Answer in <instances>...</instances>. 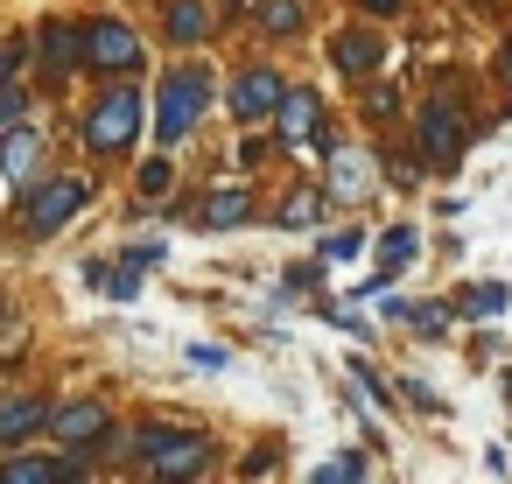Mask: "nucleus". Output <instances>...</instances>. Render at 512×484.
<instances>
[{"label":"nucleus","mask_w":512,"mask_h":484,"mask_svg":"<svg viewBox=\"0 0 512 484\" xmlns=\"http://www.w3.org/2000/svg\"><path fill=\"white\" fill-rule=\"evenodd\" d=\"M204 106H211V71L204 64H176L169 78H162V92H155V134H162V148L169 141H183L197 120H204Z\"/></svg>","instance_id":"1"},{"label":"nucleus","mask_w":512,"mask_h":484,"mask_svg":"<svg viewBox=\"0 0 512 484\" xmlns=\"http://www.w3.org/2000/svg\"><path fill=\"white\" fill-rule=\"evenodd\" d=\"M141 113H148V99H141L127 78H120L113 92H99L92 113H85V141H92V155H127L134 134H141Z\"/></svg>","instance_id":"2"},{"label":"nucleus","mask_w":512,"mask_h":484,"mask_svg":"<svg viewBox=\"0 0 512 484\" xmlns=\"http://www.w3.org/2000/svg\"><path fill=\"white\" fill-rule=\"evenodd\" d=\"M127 449H134V456H148V470H155V477H197V470H211V463H218V449H211L204 435H176V428H141Z\"/></svg>","instance_id":"3"},{"label":"nucleus","mask_w":512,"mask_h":484,"mask_svg":"<svg viewBox=\"0 0 512 484\" xmlns=\"http://www.w3.org/2000/svg\"><path fill=\"white\" fill-rule=\"evenodd\" d=\"M85 50H92V71H113V78H134V71H141V36H134L120 15L92 22V29H85Z\"/></svg>","instance_id":"4"},{"label":"nucleus","mask_w":512,"mask_h":484,"mask_svg":"<svg viewBox=\"0 0 512 484\" xmlns=\"http://www.w3.org/2000/svg\"><path fill=\"white\" fill-rule=\"evenodd\" d=\"M281 99H288V85H281L274 64H246L239 85H232V113H239L246 127H260L267 113H281Z\"/></svg>","instance_id":"5"},{"label":"nucleus","mask_w":512,"mask_h":484,"mask_svg":"<svg viewBox=\"0 0 512 484\" xmlns=\"http://www.w3.org/2000/svg\"><path fill=\"white\" fill-rule=\"evenodd\" d=\"M50 435H57V449H92L99 435H113L106 400H71V407H57V414H50Z\"/></svg>","instance_id":"6"},{"label":"nucleus","mask_w":512,"mask_h":484,"mask_svg":"<svg viewBox=\"0 0 512 484\" xmlns=\"http://www.w3.org/2000/svg\"><path fill=\"white\" fill-rule=\"evenodd\" d=\"M85 470V449H64V456H8L0 463V484H64Z\"/></svg>","instance_id":"7"},{"label":"nucleus","mask_w":512,"mask_h":484,"mask_svg":"<svg viewBox=\"0 0 512 484\" xmlns=\"http://www.w3.org/2000/svg\"><path fill=\"white\" fill-rule=\"evenodd\" d=\"M78 204H85V183H78V176H57L50 190H36V197H29V211H22V218H29V232H57Z\"/></svg>","instance_id":"8"},{"label":"nucleus","mask_w":512,"mask_h":484,"mask_svg":"<svg viewBox=\"0 0 512 484\" xmlns=\"http://www.w3.org/2000/svg\"><path fill=\"white\" fill-rule=\"evenodd\" d=\"M323 162H330V183H323L330 197H344V204H358V197L372 190V169H379L372 155H358V148H344V141H337V148H330Z\"/></svg>","instance_id":"9"},{"label":"nucleus","mask_w":512,"mask_h":484,"mask_svg":"<svg viewBox=\"0 0 512 484\" xmlns=\"http://www.w3.org/2000/svg\"><path fill=\"white\" fill-rule=\"evenodd\" d=\"M456 148H463V127H456V106H442V99H428V106H421V155H428V162H456Z\"/></svg>","instance_id":"10"},{"label":"nucleus","mask_w":512,"mask_h":484,"mask_svg":"<svg viewBox=\"0 0 512 484\" xmlns=\"http://www.w3.org/2000/svg\"><path fill=\"white\" fill-rule=\"evenodd\" d=\"M36 162H43V134L36 127H8V134H0V176H8V183H29Z\"/></svg>","instance_id":"11"},{"label":"nucleus","mask_w":512,"mask_h":484,"mask_svg":"<svg viewBox=\"0 0 512 484\" xmlns=\"http://www.w3.org/2000/svg\"><path fill=\"white\" fill-rule=\"evenodd\" d=\"M316 120H323V99L316 92H288L281 113H274V134L281 141H316Z\"/></svg>","instance_id":"12"},{"label":"nucleus","mask_w":512,"mask_h":484,"mask_svg":"<svg viewBox=\"0 0 512 484\" xmlns=\"http://www.w3.org/2000/svg\"><path fill=\"white\" fill-rule=\"evenodd\" d=\"M50 400H36V393H22V400H0V442H22V435H36V428H50Z\"/></svg>","instance_id":"13"},{"label":"nucleus","mask_w":512,"mask_h":484,"mask_svg":"<svg viewBox=\"0 0 512 484\" xmlns=\"http://www.w3.org/2000/svg\"><path fill=\"white\" fill-rule=\"evenodd\" d=\"M407 260H414V232H407V225H393V232L379 239V274H372V281H365L358 295H386V281H393V274H400Z\"/></svg>","instance_id":"14"},{"label":"nucleus","mask_w":512,"mask_h":484,"mask_svg":"<svg viewBox=\"0 0 512 484\" xmlns=\"http://www.w3.org/2000/svg\"><path fill=\"white\" fill-rule=\"evenodd\" d=\"M43 57H50L57 71H85V64H92L85 36H78V29H64V22H43Z\"/></svg>","instance_id":"15"},{"label":"nucleus","mask_w":512,"mask_h":484,"mask_svg":"<svg viewBox=\"0 0 512 484\" xmlns=\"http://www.w3.org/2000/svg\"><path fill=\"white\" fill-rule=\"evenodd\" d=\"M330 50H337V71H344V78H372V71L386 64V50H379V36H337Z\"/></svg>","instance_id":"16"},{"label":"nucleus","mask_w":512,"mask_h":484,"mask_svg":"<svg viewBox=\"0 0 512 484\" xmlns=\"http://www.w3.org/2000/svg\"><path fill=\"white\" fill-rule=\"evenodd\" d=\"M169 36L176 43H204L211 36V8H204V0H176V8H169Z\"/></svg>","instance_id":"17"},{"label":"nucleus","mask_w":512,"mask_h":484,"mask_svg":"<svg viewBox=\"0 0 512 484\" xmlns=\"http://www.w3.org/2000/svg\"><path fill=\"white\" fill-rule=\"evenodd\" d=\"M246 218H253V197H246V190H225V197L204 204V225H211V232H232V225H246Z\"/></svg>","instance_id":"18"},{"label":"nucleus","mask_w":512,"mask_h":484,"mask_svg":"<svg viewBox=\"0 0 512 484\" xmlns=\"http://www.w3.org/2000/svg\"><path fill=\"white\" fill-rule=\"evenodd\" d=\"M323 204H330V190H295V197L281 204V225H288V232H302V225H316V218H323Z\"/></svg>","instance_id":"19"},{"label":"nucleus","mask_w":512,"mask_h":484,"mask_svg":"<svg viewBox=\"0 0 512 484\" xmlns=\"http://www.w3.org/2000/svg\"><path fill=\"white\" fill-rule=\"evenodd\" d=\"M505 302H512V288H505V281H477V288H470L456 309H463V316H498Z\"/></svg>","instance_id":"20"},{"label":"nucleus","mask_w":512,"mask_h":484,"mask_svg":"<svg viewBox=\"0 0 512 484\" xmlns=\"http://www.w3.org/2000/svg\"><path fill=\"white\" fill-rule=\"evenodd\" d=\"M260 29H274V36H302V8H295V0H260Z\"/></svg>","instance_id":"21"},{"label":"nucleus","mask_w":512,"mask_h":484,"mask_svg":"<svg viewBox=\"0 0 512 484\" xmlns=\"http://www.w3.org/2000/svg\"><path fill=\"white\" fill-rule=\"evenodd\" d=\"M330 477H337V484H351V477H365V456H358V449H344V456H330V463L316 470V484H330Z\"/></svg>","instance_id":"22"},{"label":"nucleus","mask_w":512,"mask_h":484,"mask_svg":"<svg viewBox=\"0 0 512 484\" xmlns=\"http://www.w3.org/2000/svg\"><path fill=\"white\" fill-rule=\"evenodd\" d=\"M169 176H176V169H169V155H155V162H141V176H134V183H141V197H162V190H169Z\"/></svg>","instance_id":"23"},{"label":"nucleus","mask_w":512,"mask_h":484,"mask_svg":"<svg viewBox=\"0 0 512 484\" xmlns=\"http://www.w3.org/2000/svg\"><path fill=\"white\" fill-rule=\"evenodd\" d=\"M106 295H113V302H134V295H141V267L127 260V267H120V274L106 281Z\"/></svg>","instance_id":"24"},{"label":"nucleus","mask_w":512,"mask_h":484,"mask_svg":"<svg viewBox=\"0 0 512 484\" xmlns=\"http://www.w3.org/2000/svg\"><path fill=\"white\" fill-rule=\"evenodd\" d=\"M365 253V239L358 232H337V239H323V260H358Z\"/></svg>","instance_id":"25"},{"label":"nucleus","mask_w":512,"mask_h":484,"mask_svg":"<svg viewBox=\"0 0 512 484\" xmlns=\"http://www.w3.org/2000/svg\"><path fill=\"white\" fill-rule=\"evenodd\" d=\"M414 330H421V337H442V330H449V309H414Z\"/></svg>","instance_id":"26"},{"label":"nucleus","mask_w":512,"mask_h":484,"mask_svg":"<svg viewBox=\"0 0 512 484\" xmlns=\"http://www.w3.org/2000/svg\"><path fill=\"white\" fill-rule=\"evenodd\" d=\"M15 120H22V92H15V85H0V134H8Z\"/></svg>","instance_id":"27"},{"label":"nucleus","mask_w":512,"mask_h":484,"mask_svg":"<svg viewBox=\"0 0 512 484\" xmlns=\"http://www.w3.org/2000/svg\"><path fill=\"white\" fill-rule=\"evenodd\" d=\"M393 106H400L393 85H386V92H365V113H372V120H393Z\"/></svg>","instance_id":"28"},{"label":"nucleus","mask_w":512,"mask_h":484,"mask_svg":"<svg viewBox=\"0 0 512 484\" xmlns=\"http://www.w3.org/2000/svg\"><path fill=\"white\" fill-rule=\"evenodd\" d=\"M351 372H358V386H365V393H372V400H379V407H386V379H379V372H372V365H365V358H358V365H351Z\"/></svg>","instance_id":"29"},{"label":"nucleus","mask_w":512,"mask_h":484,"mask_svg":"<svg viewBox=\"0 0 512 484\" xmlns=\"http://www.w3.org/2000/svg\"><path fill=\"white\" fill-rule=\"evenodd\" d=\"M407 400H414V407H421V414H435V407H442V400H435V386H428V379H407Z\"/></svg>","instance_id":"30"},{"label":"nucleus","mask_w":512,"mask_h":484,"mask_svg":"<svg viewBox=\"0 0 512 484\" xmlns=\"http://www.w3.org/2000/svg\"><path fill=\"white\" fill-rule=\"evenodd\" d=\"M15 71H22V43H8V50H0V85H8Z\"/></svg>","instance_id":"31"},{"label":"nucleus","mask_w":512,"mask_h":484,"mask_svg":"<svg viewBox=\"0 0 512 484\" xmlns=\"http://www.w3.org/2000/svg\"><path fill=\"white\" fill-rule=\"evenodd\" d=\"M358 8H365V15H379V22H386V15H400V0H358Z\"/></svg>","instance_id":"32"},{"label":"nucleus","mask_w":512,"mask_h":484,"mask_svg":"<svg viewBox=\"0 0 512 484\" xmlns=\"http://www.w3.org/2000/svg\"><path fill=\"white\" fill-rule=\"evenodd\" d=\"M470 8H484V0H470Z\"/></svg>","instance_id":"33"}]
</instances>
